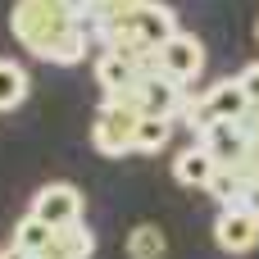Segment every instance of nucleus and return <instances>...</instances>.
I'll return each mask as SVG.
<instances>
[{
  "label": "nucleus",
  "mask_w": 259,
  "mask_h": 259,
  "mask_svg": "<svg viewBox=\"0 0 259 259\" xmlns=\"http://www.w3.org/2000/svg\"><path fill=\"white\" fill-rule=\"evenodd\" d=\"M137 123H141V114L127 96H105V105L91 123V146L109 159H123L137 150Z\"/></svg>",
  "instance_id": "f03ea898"
},
{
  "label": "nucleus",
  "mask_w": 259,
  "mask_h": 259,
  "mask_svg": "<svg viewBox=\"0 0 259 259\" xmlns=\"http://www.w3.org/2000/svg\"><path fill=\"white\" fill-rule=\"evenodd\" d=\"M246 132H250V141H259V105L246 114Z\"/></svg>",
  "instance_id": "a211bd4d"
},
{
  "label": "nucleus",
  "mask_w": 259,
  "mask_h": 259,
  "mask_svg": "<svg viewBox=\"0 0 259 259\" xmlns=\"http://www.w3.org/2000/svg\"><path fill=\"white\" fill-rule=\"evenodd\" d=\"M214 241H219V250L223 255H250L259 246V219L255 214H246V209H223L219 219H214Z\"/></svg>",
  "instance_id": "0eeeda50"
},
{
  "label": "nucleus",
  "mask_w": 259,
  "mask_h": 259,
  "mask_svg": "<svg viewBox=\"0 0 259 259\" xmlns=\"http://www.w3.org/2000/svg\"><path fill=\"white\" fill-rule=\"evenodd\" d=\"M155 68H159L168 82H178V87L196 82V77H200V68H205V46H200V36L178 32V36L155 55Z\"/></svg>",
  "instance_id": "39448f33"
},
{
  "label": "nucleus",
  "mask_w": 259,
  "mask_h": 259,
  "mask_svg": "<svg viewBox=\"0 0 259 259\" xmlns=\"http://www.w3.org/2000/svg\"><path fill=\"white\" fill-rule=\"evenodd\" d=\"M127 259H164V250H168V237L155 228V223H141V228H132L127 232Z\"/></svg>",
  "instance_id": "9b49d317"
},
{
  "label": "nucleus",
  "mask_w": 259,
  "mask_h": 259,
  "mask_svg": "<svg viewBox=\"0 0 259 259\" xmlns=\"http://www.w3.org/2000/svg\"><path fill=\"white\" fill-rule=\"evenodd\" d=\"M27 73H23V64H14V59H0V114L5 109H18L23 100H27Z\"/></svg>",
  "instance_id": "ddd939ff"
},
{
  "label": "nucleus",
  "mask_w": 259,
  "mask_h": 259,
  "mask_svg": "<svg viewBox=\"0 0 259 259\" xmlns=\"http://www.w3.org/2000/svg\"><path fill=\"white\" fill-rule=\"evenodd\" d=\"M127 100L137 105V114H141V118H178V114L187 109V100H191V96H187L178 82H168L159 68H150V73L137 82V91H132Z\"/></svg>",
  "instance_id": "7ed1b4c3"
},
{
  "label": "nucleus",
  "mask_w": 259,
  "mask_h": 259,
  "mask_svg": "<svg viewBox=\"0 0 259 259\" xmlns=\"http://www.w3.org/2000/svg\"><path fill=\"white\" fill-rule=\"evenodd\" d=\"M27 214L41 219V223L55 228V232L77 228V223H82V191L68 187V182H50V187H41V191L32 196V209H27Z\"/></svg>",
  "instance_id": "20e7f679"
},
{
  "label": "nucleus",
  "mask_w": 259,
  "mask_h": 259,
  "mask_svg": "<svg viewBox=\"0 0 259 259\" xmlns=\"http://www.w3.org/2000/svg\"><path fill=\"white\" fill-rule=\"evenodd\" d=\"M214 173H219V164H214V155H209L200 141H196V146H187V150L173 159V178H178L182 187H205V191H209Z\"/></svg>",
  "instance_id": "1a4fd4ad"
},
{
  "label": "nucleus",
  "mask_w": 259,
  "mask_h": 259,
  "mask_svg": "<svg viewBox=\"0 0 259 259\" xmlns=\"http://www.w3.org/2000/svg\"><path fill=\"white\" fill-rule=\"evenodd\" d=\"M255 36H259V23H255Z\"/></svg>",
  "instance_id": "aec40b11"
},
{
  "label": "nucleus",
  "mask_w": 259,
  "mask_h": 259,
  "mask_svg": "<svg viewBox=\"0 0 259 259\" xmlns=\"http://www.w3.org/2000/svg\"><path fill=\"white\" fill-rule=\"evenodd\" d=\"M237 209H246V214H255V219H259V178L246 187V196H241V205H237Z\"/></svg>",
  "instance_id": "f3484780"
},
{
  "label": "nucleus",
  "mask_w": 259,
  "mask_h": 259,
  "mask_svg": "<svg viewBox=\"0 0 259 259\" xmlns=\"http://www.w3.org/2000/svg\"><path fill=\"white\" fill-rule=\"evenodd\" d=\"M150 68H155V64H141V59L118 55V50H100V55H96V82H100L105 96H132L137 82H141Z\"/></svg>",
  "instance_id": "423d86ee"
},
{
  "label": "nucleus",
  "mask_w": 259,
  "mask_h": 259,
  "mask_svg": "<svg viewBox=\"0 0 259 259\" xmlns=\"http://www.w3.org/2000/svg\"><path fill=\"white\" fill-rule=\"evenodd\" d=\"M0 259H32V255H23L18 246H5V250H0Z\"/></svg>",
  "instance_id": "6ab92c4d"
},
{
  "label": "nucleus",
  "mask_w": 259,
  "mask_h": 259,
  "mask_svg": "<svg viewBox=\"0 0 259 259\" xmlns=\"http://www.w3.org/2000/svg\"><path fill=\"white\" fill-rule=\"evenodd\" d=\"M250 182H255V178L237 164V168H219V173H214V182H209V191L219 196V205H223V209H232V205H241V196H246V187H250Z\"/></svg>",
  "instance_id": "f8f14e48"
},
{
  "label": "nucleus",
  "mask_w": 259,
  "mask_h": 259,
  "mask_svg": "<svg viewBox=\"0 0 259 259\" xmlns=\"http://www.w3.org/2000/svg\"><path fill=\"white\" fill-rule=\"evenodd\" d=\"M237 82H241V91H246V100H250V109H255V105H259V59L241 68V77H237Z\"/></svg>",
  "instance_id": "dca6fc26"
},
{
  "label": "nucleus",
  "mask_w": 259,
  "mask_h": 259,
  "mask_svg": "<svg viewBox=\"0 0 259 259\" xmlns=\"http://www.w3.org/2000/svg\"><path fill=\"white\" fill-rule=\"evenodd\" d=\"M168 137H173V118H141V123H137V150H141V155L164 150Z\"/></svg>",
  "instance_id": "2eb2a0df"
},
{
  "label": "nucleus",
  "mask_w": 259,
  "mask_h": 259,
  "mask_svg": "<svg viewBox=\"0 0 259 259\" xmlns=\"http://www.w3.org/2000/svg\"><path fill=\"white\" fill-rule=\"evenodd\" d=\"M9 27L18 36V46L46 64H82L91 59V23H82L77 14H68L64 0H14Z\"/></svg>",
  "instance_id": "f257e3e1"
},
{
  "label": "nucleus",
  "mask_w": 259,
  "mask_h": 259,
  "mask_svg": "<svg viewBox=\"0 0 259 259\" xmlns=\"http://www.w3.org/2000/svg\"><path fill=\"white\" fill-rule=\"evenodd\" d=\"M50 241H55V228H46V223H41V219H32V214H23V223L14 228V246H18L23 255H32V259L41 255Z\"/></svg>",
  "instance_id": "4468645a"
},
{
  "label": "nucleus",
  "mask_w": 259,
  "mask_h": 259,
  "mask_svg": "<svg viewBox=\"0 0 259 259\" xmlns=\"http://www.w3.org/2000/svg\"><path fill=\"white\" fill-rule=\"evenodd\" d=\"M91 255H96V232H91L87 223H77V228L55 232V241H50L36 259H91Z\"/></svg>",
  "instance_id": "9d476101"
},
{
  "label": "nucleus",
  "mask_w": 259,
  "mask_h": 259,
  "mask_svg": "<svg viewBox=\"0 0 259 259\" xmlns=\"http://www.w3.org/2000/svg\"><path fill=\"white\" fill-rule=\"evenodd\" d=\"M200 146L214 155L219 168H237L246 159V150H250V132H246V123H214L200 137Z\"/></svg>",
  "instance_id": "6e6552de"
}]
</instances>
